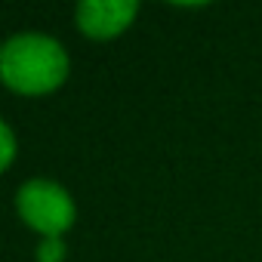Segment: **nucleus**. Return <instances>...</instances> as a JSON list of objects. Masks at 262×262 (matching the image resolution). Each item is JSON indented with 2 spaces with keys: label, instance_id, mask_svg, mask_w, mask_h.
<instances>
[{
  "label": "nucleus",
  "instance_id": "1",
  "mask_svg": "<svg viewBox=\"0 0 262 262\" xmlns=\"http://www.w3.org/2000/svg\"><path fill=\"white\" fill-rule=\"evenodd\" d=\"M68 53L65 47L37 31L16 34L0 50V77L13 93L22 96H47L59 90L68 77Z\"/></svg>",
  "mask_w": 262,
  "mask_h": 262
},
{
  "label": "nucleus",
  "instance_id": "2",
  "mask_svg": "<svg viewBox=\"0 0 262 262\" xmlns=\"http://www.w3.org/2000/svg\"><path fill=\"white\" fill-rule=\"evenodd\" d=\"M16 210L43 237H62L77 216L71 194L53 179H28L16 191Z\"/></svg>",
  "mask_w": 262,
  "mask_h": 262
},
{
  "label": "nucleus",
  "instance_id": "3",
  "mask_svg": "<svg viewBox=\"0 0 262 262\" xmlns=\"http://www.w3.org/2000/svg\"><path fill=\"white\" fill-rule=\"evenodd\" d=\"M139 13L136 0H86L77 7V28L93 40H111L133 25Z\"/></svg>",
  "mask_w": 262,
  "mask_h": 262
},
{
  "label": "nucleus",
  "instance_id": "4",
  "mask_svg": "<svg viewBox=\"0 0 262 262\" xmlns=\"http://www.w3.org/2000/svg\"><path fill=\"white\" fill-rule=\"evenodd\" d=\"M65 256H68V247L62 237H43L37 247V262H65Z\"/></svg>",
  "mask_w": 262,
  "mask_h": 262
},
{
  "label": "nucleus",
  "instance_id": "5",
  "mask_svg": "<svg viewBox=\"0 0 262 262\" xmlns=\"http://www.w3.org/2000/svg\"><path fill=\"white\" fill-rule=\"evenodd\" d=\"M0 136H4V167H10L13 158H16V136H13V126H10V123H0Z\"/></svg>",
  "mask_w": 262,
  "mask_h": 262
}]
</instances>
